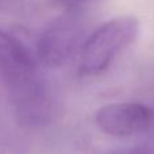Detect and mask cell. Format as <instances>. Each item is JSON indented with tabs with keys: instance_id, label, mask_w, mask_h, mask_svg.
I'll use <instances>...</instances> for the list:
<instances>
[{
	"instance_id": "obj_3",
	"label": "cell",
	"mask_w": 154,
	"mask_h": 154,
	"mask_svg": "<svg viewBox=\"0 0 154 154\" xmlns=\"http://www.w3.org/2000/svg\"><path fill=\"white\" fill-rule=\"evenodd\" d=\"M81 38V26L75 18L57 19L41 34L37 43L39 61L49 68L66 64L76 51Z\"/></svg>"
},
{
	"instance_id": "obj_1",
	"label": "cell",
	"mask_w": 154,
	"mask_h": 154,
	"mask_svg": "<svg viewBox=\"0 0 154 154\" xmlns=\"http://www.w3.org/2000/svg\"><path fill=\"white\" fill-rule=\"evenodd\" d=\"M0 76L19 123L37 127L50 119L51 101L31 51L4 30H0Z\"/></svg>"
},
{
	"instance_id": "obj_4",
	"label": "cell",
	"mask_w": 154,
	"mask_h": 154,
	"mask_svg": "<svg viewBox=\"0 0 154 154\" xmlns=\"http://www.w3.org/2000/svg\"><path fill=\"white\" fill-rule=\"evenodd\" d=\"M154 120V111L141 103H112L96 112V123L111 137H130L143 133Z\"/></svg>"
},
{
	"instance_id": "obj_6",
	"label": "cell",
	"mask_w": 154,
	"mask_h": 154,
	"mask_svg": "<svg viewBox=\"0 0 154 154\" xmlns=\"http://www.w3.org/2000/svg\"><path fill=\"white\" fill-rule=\"evenodd\" d=\"M60 2H66V3H75V2H81V0H60Z\"/></svg>"
},
{
	"instance_id": "obj_2",
	"label": "cell",
	"mask_w": 154,
	"mask_h": 154,
	"mask_svg": "<svg viewBox=\"0 0 154 154\" xmlns=\"http://www.w3.org/2000/svg\"><path fill=\"white\" fill-rule=\"evenodd\" d=\"M138 31L139 23L134 16H119L101 24L81 48L80 75L91 76L104 72L112 60L134 42Z\"/></svg>"
},
{
	"instance_id": "obj_5",
	"label": "cell",
	"mask_w": 154,
	"mask_h": 154,
	"mask_svg": "<svg viewBox=\"0 0 154 154\" xmlns=\"http://www.w3.org/2000/svg\"><path fill=\"white\" fill-rule=\"evenodd\" d=\"M108 154H146V152L142 149H130V150H120V152H114Z\"/></svg>"
}]
</instances>
